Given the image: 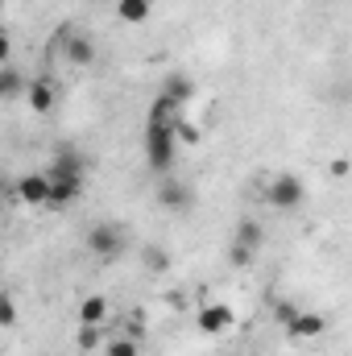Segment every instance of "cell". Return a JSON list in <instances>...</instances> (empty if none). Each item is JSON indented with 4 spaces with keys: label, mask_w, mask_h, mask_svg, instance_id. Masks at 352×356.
Here are the masks:
<instances>
[{
    "label": "cell",
    "mask_w": 352,
    "mask_h": 356,
    "mask_svg": "<svg viewBox=\"0 0 352 356\" xmlns=\"http://www.w3.org/2000/svg\"><path fill=\"white\" fill-rule=\"evenodd\" d=\"M116 13H120V21H129V25H141V21L150 17V0H120Z\"/></svg>",
    "instance_id": "2e32d148"
},
{
    "label": "cell",
    "mask_w": 352,
    "mask_h": 356,
    "mask_svg": "<svg viewBox=\"0 0 352 356\" xmlns=\"http://www.w3.org/2000/svg\"><path fill=\"white\" fill-rule=\"evenodd\" d=\"M178 141H182V145H195V141H199V129L186 124V120H178Z\"/></svg>",
    "instance_id": "44dd1931"
},
{
    "label": "cell",
    "mask_w": 352,
    "mask_h": 356,
    "mask_svg": "<svg viewBox=\"0 0 352 356\" xmlns=\"http://www.w3.org/2000/svg\"><path fill=\"white\" fill-rule=\"evenodd\" d=\"M332 175L344 178V175H349V162H344V158H340V162H332Z\"/></svg>",
    "instance_id": "cb8c5ba5"
},
{
    "label": "cell",
    "mask_w": 352,
    "mask_h": 356,
    "mask_svg": "<svg viewBox=\"0 0 352 356\" xmlns=\"http://www.w3.org/2000/svg\"><path fill=\"white\" fill-rule=\"evenodd\" d=\"M25 99H29L33 112H50V108H54V88H50L46 79H33V83L25 88Z\"/></svg>",
    "instance_id": "7c38bea8"
},
{
    "label": "cell",
    "mask_w": 352,
    "mask_h": 356,
    "mask_svg": "<svg viewBox=\"0 0 352 356\" xmlns=\"http://www.w3.org/2000/svg\"><path fill=\"white\" fill-rule=\"evenodd\" d=\"M141 261H145L150 273H166V269H170V253L158 249V245H141Z\"/></svg>",
    "instance_id": "9a60e30c"
},
{
    "label": "cell",
    "mask_w": 352,
    "mask_h": 356,
    "mask_svg": "<svg viewBox=\"0 0 352 356\" xmlns=\"http://www.w3.org/2000/svg\"><path fill=\"white\" fill-rule=\"evenodd\" d=\"M0 323H4V327H13V323H17V307H13V298H4V302H0Z\"/></svg>",
    "instance_id": "7402d4cb"
},
{
    "label": "cell",
    "mask_w": 352,
    "mask_h": 356,
    "mask_svg": "<svg viewBox=\"0 0 352 356\" xmlns=\"http://www.w3.org/2000/svg\"><path fill=\"white\" fill-rule=\"evenodd\" d=\"M158 203H162L166 211H186V207H191V191H186L178 178L166 175L162 182H158Z\"/></svg>",
    "instance_id": "8992f818"
},
{
    "label": "cell",
    "mask_w": 352,
    "mask_h": 356,
    "mask_svg": "<svg viewBox=\"0 0 352 356\" xmlns=\"http://www.w3.org/2000/svg\"><path fill=\"white\" fill-rule=\"evenodd\" d=\"M108 356H137V344L133 340H112L108 344Z\"/></svg>",
    "instance_id": "ffe728a7"
},
{
    "label": "cell",
    "mask_w": 352,
    "mask_h": 356,
    "mask_svg": "<svg viewBox=\"0 0 352 356\" xmlns=\"http://www.w3.org/2000/svg\"><path fill=\"white\" fill-rule=\"evenodd\" d=\"M195 323H199L203 336H220V332L232 327V307H224V302H207V307H199Z\"/></svg>",
    "instance_id": "277c9868"
},
{
    "label": "cell",
    "mask_w": 352,
    "mask_h": 356,
    "mask_svg": "<svg viewBox=\"0 0 352 356\" xmlns=\"http://www.w3.org/2000/svg\"><path fill=\"white\" fill-rule=\"evenodd\" d=\"M17 91H21V75L13 67H4L0 71V95H17Z\"/></svg>",
    "instance_id": "ac0fdd59"
},
{
    "label": "cell",
    "mask_w": 352,
    "mask_h": 356,
    "mask_svg": "<svg viewBox=\"0 0 352 356\" xmlns=\"http://www.w3.org/2000/svg\"><path fill=\"white\" fill-rule=\"evenodd\" d=\"M50 178H83V158L71 149V145H63L58 154H54V166L46 170Z\"/></svg>",
    "instance_id": "52a82bcc"
},
{
    "label": "cell",
    "mask_w": 352,
    "mask_h": 356,
    "mask_svg": "<svg viewBox=\"0 0 352 356\" xmlns=\"http://www.w3.org/2000/svg\"><path fill=\"white\" fill-rule=\"evenodd\" d=\"M162 91H166V95H170L175 104H182V108H186V99L195 95V83H191L186 75H166V83H162Z\"/></svg>",
    "instance_id": "5bb4252c"
},
{
    "label": "cell",
    "mask_w": 352,
    "mask_h": 356,
    "mask_svg": "<svg viewBox=\"0 0 352 356\" xmlns=\"http://www.w3.org/2000/svg\"><path fill=\"white\" fill-rule=\"evenodd\" d=\"M50 191H54L50 175H25V178H17V199H21V203H29V207L50 203Z\"/></svg>",
    "instance_id": "5b68a950"
},
{
    "label": "cell",
    "mask_w": 352,
    "mask_h": 356,
    "mask_svg": "<svg viewBox=\"0 0 352 356\" xmlns=\"http://www.w3.org/2000/svg\"><path fill=\"white\" fill-rule=\"evenodd\" d=\"M265 199H269V207L290 211V207H298V203L307 199V186H303L294 175H278L269 186H265Z\"/></svg>",
    "instance_id": "7a4b0ae2"
},
{
    "label": "cell",
    "mask_w": 352,
    "mask_h": 356,
    "mask_svg": "<svg viewBox=\"0 0 352 356\" xmlns=\"http://www.w3.org/2000/svg\"><path fill=\"white\" fill-rule=\"evenodd\" d=\"M323 327H328V323H323L315 311H298V315L286 323V332L298 336V340H315V336H323Z\"/></svg>",
    "instance_id": "ba28073f"
},
{
    "label": "cell",
    "mask_w": 352,
    "mask_h": 356,
    "mask_svg": "<svg viewBox=\"0 0 352 356\" xmlns=\"http://www.w3.org/2000/svg\"><path fill=\"white\" fill-rule=\"evenodd\" d=\"M88 249L95 257H116L125 249V236L112 228V224H91L88 228Z\"/></svg>",
    "instance_id": "3957f363"
},
{
    "label": "cell",
    "mask_w": 352,
    "mask_h": 356,
    "mask_svg": "<svg viewBox=\"0 0 352 356\" xmlns=\"http://www.w3.org/2000/svg\"><path fill=\"white\" fill-rule=\"evenodd\" d=\"M50 182H54V191H50V207H67V203H75L79 191H83V178H50Z\"/></svg>",
    "instance_id": "30bf717a"
},
{
    "label": "cell",
    "mask_w": 352,
    "mask_h": 356,
    "mask_svg": "<svg viewBox=\"0 0 352 356\" xmlns=\"http://www.w3.org/2000/svg\"><path fill=\"white\" fill-rule=\"evenodd\" d=\"M104 319H108V298L104 294H91V298L79 302V323H95L99 327Z\"/></svg>",
    "instance_id": "4fadbf2b"
},
{
    "label": "cell",
    "mask_w": 352,
    "mask_h": 356,
    "mask_svg": "<svg viewBox=\"0 0 352 356\" xmlns=\"http://www.w3.org/2000/svg\"><path fill=\"white\" fill-rule=\"evenodd\" d=\"M228 261H232L237 269H245L249 261H253V249H245V245H232V249H228Z\"/></svg>",
    "instance_id": "d6986e66"
},
{
    "label": "cell",
    "mask_w": 352,
    "mask_h": 356,
    "mask_svg": "<svg viewBox=\"0 0 352 356\" xmlns=\"http://www.w3.org/2000/svg\"><path fill=\"white\" fill-rule=\"evenodd\" d=\"M294 315H298V307H290V302H278V319H282V323H290Z\"/></svg>",
    "instance_id": "603a6c76"
},
{
    "label": "cell",
    "mask_w": 352,
    "mask_h": 356,
    "mask_svg": "<svg viewBox=\"0 0 352 356\" xmlns=\"http://www.w3.org/2000/svg\"><path fill=\"white\" fill-rule=\"evenodd\" d=\"M232 245H245V249H253V253H257V249L265 245V228L257 224V220H241V224H237V232H232Z\"/></svg>",
    "instance_id": "8fae6325"
},
{
    "label": "cell",
    "mask_w": 352,
    "mask_h": 356,
    "mask_svg": "<svg viewBox=\"0 0 352 356\" xmlns=\"http://www.w3.org/2000/svg\"><path fill=\"white\" fill-rule=\"evenodd\" d=\"M75 340H79V353H91V348H99V327H95V323H83Z\"/></svg>",
    "instance_id": "e0dca14e"
},
{
    "label": "cell",
    "mask_w": 352,
    "mask_h": 356,
    "mask_svg": "<svg viewBox=\"0 0 352 356\" xmlns=\"http://www.w3.org/2000/svg\"><path fill=\"white\" fill-rule=\"evenodd\" d=\"M67 63H71V67H91V63H95L91 38H83V33H67Z\"/></svg>",
    "instance_id": "9c48e42d"
},
{
    "label": "cell",
    "mask_w": 352,
    "mask_h": 356,
    "mask_svg": "<svg viewBox=\"0 0 352 356\" xmlns=\"http://www.w3.org/2000/svg\"><path fill=\"white\" fill-rule=\"evenodd\" d=\"M178 149V124H145V162L158 175H170Z\"/></svg>",
    "instance_id": "6da1fadb"
}]
</instances>
